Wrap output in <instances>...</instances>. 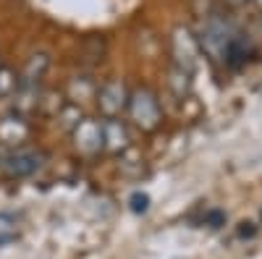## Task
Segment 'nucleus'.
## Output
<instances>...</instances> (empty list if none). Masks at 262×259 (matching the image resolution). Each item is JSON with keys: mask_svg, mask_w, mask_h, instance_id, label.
I'll return each instance as SVG.
<instances>
[{"mask_svg": "<svg viewBox=\"0 0 262 259\" xmlns=\"http://www.w3.org/2000/svg\"><path fill=\"white\" fill-rule=\"evenodd\" d=\"M200 42L205 53L215 60L223 63L228 68H242L249 60V39L244 32H238L226 18L212 16L200 32Z\"/></svg>", "mask_w": 262, "mask_h": 259, "instance_id": "1", "label": "nucleus"}, {"mask_svg": "<svg viewBox=\"0 0 262 259\" xmlns=\"http://www.w3.org/2000/svg\"><path fill=\"white\" fill-rule=\"evenodd\" d=\"M45 160V152H39L34 147H13L0 157V170L11 178H29L42 170Z\"/></svg>", "mask_w": 262, "mask_h": 259, "instance_id": "2", "label": "nucleus"}, {"mask_svg": "<svg viewBox=\"0 0 262 259\" xmlns=\"http://www.w3.org/2000/svg\"><path fill=\"white\" fill-rule=\"evenodd\" d=\"M128 113L142 128H155L160 118V105L152 92H134L128 97Z\"/></svg>", "mask_w": 262, "mask_h": 259, "instance_id": "3", "label": "nucleus"}, {"mask_svg": "<svg viewBox=\"0 0 262 259\" xmlns=\"http://www.w3.org/2000/svg\"><path fill=\"white\" fill-rule=\"evenodd\" d=\"M74 139H76V147L81 152H97L102 149V131H100V123L95 121H84L76 126L74 131Z\"/></svg>", "mask_w": 262, "mask_h": 259, "instance_id": "4", "label": "nucleus"}, {"mask_svg": "<svg viewBox=\"0 0 262 259\" xmlns=\"http://www.w3.org/2000/svg\"><path fill=\"white\" fill-rule=\"evenodd\" d=\"M126 102H128V95H126L123 86L116 84V81L105 84L102 89H100V107H102L107 115H116L121 107H126Z\"/></svg>", "mask_w": 262, "mask_h": 259, "instance_id": "5", "label": "nucleus"}, {"mask_svg": "<svg viewBox=\"0 0 262 259\" xmlns=\"http://www.w3.org/2000/svg\"><path fill=\"white\" fill-rule=\"evenodd\" d=\"M100 131H102V147L111 149V152H118V149L126 147L128 134H126V126L118 121H105L100 123Z\"/></svg>", "mask_w": 262, "mask_h": 259, "instance_id": "6", "label": "nucleus"}, {"mask_svg": "<svg viewBox=\"0 0 262 259\" xmlns=\"http://www.w3.org/2000/svg\"><path fill=\"white\" fill-rule=\"evenodd\" d=\"M24 136H27V126L21 123L18 118H3L0 121V142L18 144Z\"/></svg>", "mask_w": 262, "mask_h": 259, "instance_id": "7", "label": "nucleus"}, {"mask_svg": "<svg viewBox=\"0 0 262 259\" xmlns=\"http://www.w3.org/2000/svg\"><path fill=\"white\" fill-rule=\"evenodd\" d=\"M149 207V197H147V194H134V197H131V209H134V212H144Z\"/></svg>", "mask_w": 262, "mask_h": 259, "instance_id": "8", "label": "nucleus"}, {"mask_svg": "<svg viewBox=\"0 0 262 259\" xmlns=\"http://www.w3.org/2000/svg\"><path fill=\"white\" fill-rule=\"evenodd\" d=\"M228 3H231V6H247L249 0H228Z\"/></svg>", "mask_w": 262, "mask_h": 259, "instance_id": "9", "label": "nucleus"}]
</instances>
